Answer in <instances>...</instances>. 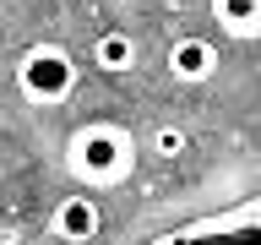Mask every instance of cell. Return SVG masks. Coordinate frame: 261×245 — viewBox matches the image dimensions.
<instances>
[{
    "label": "cell",
    "mask_w": 261,
    "mask_h": 245,
    "mask_svg": "<svg viewBox=\"0 0 261 245\" xmlns=\"http://www.w3.org/2000/svg\"><path fill=\"white\" fill-rule=\"evenodd\" d=\"M136 169V136L114 120H87L65 136V175L76 180L82 191H109L125 185Z\"/></svg>",
    "instance_id": "cell-1"
},
{
    "label": "cell",
    "mask_w": 261,
    "mask_h": 245,
    "mask_svg": "<svg viewBox=\"0 0 261 245\" xmlns=\"http://www.w3.org/2000/svg\"><path fill=\"white\" fill-rule=\"evenodd\" d=\"M76 60H71V49L60 44H33L22 60H16V87L28 104H65V98L76 93Z\"/></svg>",
    "instance_id": "cell-2"
},
{
    "label": "cell",
    "mask_w": 261,
    "mask_h": 245,
    "mask_svg": "<svg viewBox=\"0 0 261 245\" xmlns=\"http://www.w3.org/2000/svg\"><path fill=\"white\" fill-rule=\"evenodd\" d=\"M152 245H261V196L245 202V207H228V212L191 218V224L169 229Z\"/></svg>",
    "instance_id": "cell-3"
},
{
    "label": "cell",
    "mask_w": 261,
    "mask_h": 245,
    "mask_svg": "<svg viewBox=\"0 0 261 245\" xmlns=\"http://www.w3.org/2000/svg\"><path fill=\"white\" fill-rule=\"evenodd\" d=\"M98 229H103V212H98L93 191H71L55 202V212H49V234L60 245H93Z\"/></svg>",
    "instance_id": "cell-4"
},
{
    "label": "cell",
    "mask_w": 261,
    "mask_h": 245,
    "mask_svg": "<svg viewBox=\"0 0 261 245\" xmlns=\"http://www.w3.org/2000/svg\"><path fill=\"white\" fill-rule=\"evenodd\" d=\"M218 71V44L201 38V33H185L169 44V77L174 82H207Z\"/></svg>",
    "instance_id": "cell-5"
},
{
    "label": "cell",
    "mask_w": 261,
    "mask_h": 245,
    "mask_svg": "<svg viewBox=\"0 0 261 245\" xmlns=\"http://www.w3.org/2000/svg\"><path fill=\"white\" fill-rule=\"evenodd\" d=\"M212 16H218V28H223L228 38H240V44L261 38V0H212Z\"/></svg>",
    "instance_id": "cell-6"
},
{
    "label": "cell",
    "mask_w": 261,
    "mask_h": 245,
    "mask_svg": "<svg viewBox=\"0 0 261 245\" xmlns=\"http://www.w3.org/2000/svg\"><path fill=\"white\" fill-rule=\"evenodd\" d=\"M93 65H98V71H109V77L136 71V38H130V33H120V28L98 33V38H93Z\"/></svg>",
    "instance_id": "cell-7"
},
{
    "label": "cell",
    "mask_w": 261,
    "mask_h": 245,
    "mask_svg": "<svg viewBox=\"0 0 261 245\" xmlns=\"http://www.w3.org/2000/svg\"><path fill=\"white\" fill-rule=\"evenodd\" d=\"M185 147H191V136H185V131H179V126H158V131H152V153H158L163 163L185 158Z\"/></svg>",
    "instance_id": "cell-8"
},
{
    "label": "cell",
    "mask_w": 261,
    "mask_h": 245,
    "mask_svg": "<svg viewBox=\"0 0 261 245\" xmlns=\"http://www.w3.org/2000/svg\"><path fill=\"white\" fill-rule=\"evenodd\" d=\"M0 126H6V109H0Z\"/></svg>",
    "instance_id": "cell-9"
}]
</instances>
